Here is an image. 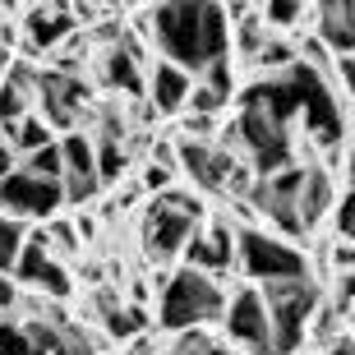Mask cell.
<instances>
[{"instance_id": "1", "label": "cell", "mask_w": 355, "mask_h": 355, "mask_svg": "<svg viewBox=\"0 0 355 355\" xmlns=\"http://www.w3.org/2000/svg\"><path fill=\"white\" fill-rule=\"evenodd\" d=\"M148 28L166 51V65H175L180 74L226 60L231 46V24L222 5H157L148 10Z\"/></svg>"}, {"instance_id": "2", "label": "cell", "mask_w": 355, "mask_h": 355, "mask_svg": "<svg viewBox=\"0 0 355 355\" xmlns=\"http://www.w3.org/2000/svg\"><path fill=\"white\" fill-rule=\"evenodd\" d=\"M263 309H268V342H272V355H291L300 351L304 328L318 309V286L304 277V282H277V286H263Z\"/></svg>"}, {"instance_id": "3", "label": "cell", "mask_w": 355, "mask_h": 355, "mask_svg": "<svg viewBox=\"0 0 355 355\" xmlns=\"http://www.w3.org/2000/svg\"><path fill=\"white\" fill-rule=\"evenodd\" d=\"M203 217V203L194 194H180V189H166L148 203V217H144V250L153 259H175V254L194 240V226Z\"/></svg>"}, {"instance_id": "4", "label": "cell", "mask_w": 355, "mask_h": 355, "mask_svg": "<svg viewBox=\"0 0 355 355\" xmlns=\"http://www.w3.org/2000/svg\"><path fill=\"white\" fill-rule=\"evenodd\" d=\"M286 83H291L295 116L304 120V130L314 134L323 148H337L342 134H346V120H342V111H337V92H332V83L323 79V74H314L304 60H295V65L286 69Z\"/></svg>"}, {"instance_id": "5", "label": "cell", "mask_w": 355, "mask_h": 355, "mask_svg": "<svg viewBox=\"0 0 355 355\" xmlns=\"http://www.w3.org/2000/svg\"><path fill=\"white\" fill-rule=\"evenodd\" d=\"M236 254H240V268H245L254 282H263V286H277V282H304V277H309L304 254L295 250V245H286V240L259 231V226L236 231Z\"/></svg>"}, {"instance_id": "6", "label": "cell", "mask_w": 355, "mask_h": 355, "mask_svg": "<svg viewBox=\"0 0 355 355\" xmlns=\"http://www.w3.org/2000/svg\"><path fill=\"white\" fill-rule=\"evenodd\" d=\"M226 300H222V286L203 272H175L162 291V328H198V323H212L222 318Z\"/></svg>"}, {"instance_id": "7", "label": "cell", "mask_w": 355, "mask_h": 355, "mask_svg": "<svg viewBox=\"0 0 355 355\" xmlns=\"http://www.w3.org/2000/svg\"><path fill=\"white\" fill-rule=\"evenodd\" d=\"M236 134H240V144L250 148V157H254V166H259L263 180H272L277 171L291 166V134H286L282 120L263 116V111H254V106H240Z\"/></svg>"}, {"instance_id": "8", "label": "cell", "mask_w": 355, "mask_h": 355, "mask_svg": "<svg viewBox=\"0 0 355 355\" xmlns=\"http://www.w3.org/2000/svg\"><path fill=\"white\" fill-rule=\"evenodd\" d=\"M180 166L194 175L198 189H208V194H226V189H245V171H240L231 153L212 144H194V139H184L180 144Z\"/></svg>"}, {"instance_id": "9", "label": "cell", "mask_w": 355, "mask_h": 355, "mask_svg": "<svg viewBox=\"0 0 355 355\" xmlns=\"http://www.w3.org/2000/svg\"><path fill=\"white\" fill-rule=\"evenodd\" d=\"M222 323H226V337L240 342V346H250V355H272V342H268V309H263V295L254 286L231 295V304L222 309Z\"/></svg>"}, {"instance_id": "10", "label": "cell", "mask_w": 355, "mask_h": 355, "mask_svg": "<svg viewBox=\"0 0 355 355\" xmlns=\"http://www.w3.org/2000/svg\"><path fill=\"white\" fill-rule=\"evenodd\" d=\"M65 203L55 180H37L28 171H10L0 180V208H10L14 217H51Z\"/></svg>"}, {"instance_id": "11", "label": "cell", "mask_w": 355, "mask_h": 355, "mask_svg": "<svg viewBox=\"0 0 355 355\" xmlns=\"http://www.w3.org/2000/svg\"><path fill=\"white\" fill-rule=\"evenodd\" d=\"M60 162H65V175H60V194L69 203H88L97 194V166H92V139L88 134H65L60 139Z\"/></svg>"}, {"instance_id": "12", "label": "cell", "mask_w": 355, "mask_h": 355, "mask_svg": "<svg viewBox=\"0 0 355 355\" xmlns=\"http://www.w3.org/2000/svg\"><path fill=\"white\" fill-rule=\"evenodd\" d=\"M37 92H42V106H46V116H42V125H46V130H51V125L69 130V125L79 120L83 102H88V83L65 79V74H42V79H37Z\"/></svg>"}, {"instance_id": "13", "label": "cell", "mask_w": 355, "mask_h": 355, "mask_svg": "<svg viewBox=\"0 0 355 355\" xmlns=\"http://www.w3.org/2000/svg\"><path fill=\"white\" fill-rule=\"evenodd\" d=\"M184 263H189V272H203V277L226 272L236 263V231L226 222H212L208 236H194L184 245Z\"/></svg>"}, {"instance_id": "14", "label": "cell", "mask_w": 355, "mask_h": 355, "mask_svg": "<svg viewBox=\"0 0 355 355\" xmlns=\"http://www.w3.org/2000/svg\"><path fill=\"white\" fill-rule=\"evenodd\" d=\"M74 14H69V5H33V10H24V37L33 51H51V46H60V42L74 33Z\"/></svg>"}, {"instance_id": "15", "label": "cell", "mask_w": 355, "mask_h": 355, "mask_svg": "<svg viewBox=\"0 0 355 355\" xmlns=\"http://www.w3.org/2000/svg\"><path fill=\"white\" fill-rule=\"evenodd\" d=\"M318 42L328 51H337L342 60H351V46H355V5L351 0L318 5Z\"/></svg>"}, {"instance_id": "16", "label": "cell", "mask_w": 355, "mask_h": 355, "mask_svg": "<svg viewBox=\"0 0 355 355\" xmlns=\"http://www.w3.org/2000/svg\"><path fill=\"white\" fill-rule=\"evenodd\" d=\"M332 208V180L328 171H318V166H304L300 175V194H295V217H300V231L318 226V217Z\"/></svg>"}, {"instance_id": "17", "label": "cell", "mask_w": 355, "mask_h": 355, "mask_svg": "<svg viewBox=\"0 0 355 355\" xmlns=\"http://www.w3.org/2000/svg\"><path fill=\"white\" fill-rule=\"evenodd\" d=\"M102 79L111 83V88L120 92H144V69H139V51L134 46H111V51L102 55Z\"/></svg>"}, {"instance_id": "18", "label": "cell", "mask_w": 355, "mask_h": 355, "mask_svg": "<svg viewBox=\"0 0 355 355\" xmlns=\"http://www.w3.org/2000/svg\"><path fill=\"white\" fill-rule=\"evenodd\" d=\"M184 97H189V74H180L175 65L162 60L153 69V116H166V111H180Z\"/></svg>"}, {"instance_id": "19", "label": "cell", "mask_w": 355, "mask_h": 355, "mask_svg": "<svg viewBox=\"0 0 355 355\" xmlns=\"http://www.w3.org/2000/svg\"><path fill=\"white\" fill-rule=\"evenodd\" d=\"M28 83H33L28 69H14L10 79H5V88H0V125H5V134L28 116V92H33Z\"/></svg>"}, {"instance_id": "20", "label": "cell", "mask_w": 355, "mask_h": 355, "mask_svg": "<svg viewBox=\"0 0 355 355\" xmlns=\"http://www.w3.org/2000/svg\"><path fill=\"white\" fill-rule=\"evenodd\" d=\"M254 198L263 203V212H268V222L282 231V236H304L300 231V217H295V198H286V194H272L268 184H259L254 189Z\"/></svg>"}, {"instance_id": "21", "label": "cell", "mask_w": 355, "mask_h": 355, "mask_svg": "<svg viewBox=\"0 0 355 355\" xmlns=\"http://www.w3.org/2000/svg\"><path fill=\"white\" fill-rule=\"evenodd\" d=\"M92 166H97V184H116L130 166V153L120 148V134L102 139V144H92Z\"/></svg>"}, {"instance_id": "22", "label": "cell", "mask_w": 355, "mask_h": 355, "mask_svg": "<svg viewBox=\"0 0 355 355\" xmlns=\"http://www.w3.org/2000/svg\"><path fill=\"white\" fill-rule=\"evenodd\" d=\"M5 144H10V148H19V153H28V157H33L37 148H46V144H51V130L42 125V116H24V120H19V125L10 130V139H5Z\"/></svg>"}, {"instance_id": "23", "label": "cell", "mask_w": 355, "mask_h": 355, "mask_svg": "<svg viewBox=\"0 0 355 355\" xmlns=\"http://www.w3.org/2000/svg\"><path fill=\"white\" fill-rule=\"evenodd\" d=\"M24 171H28V175H37V180H55V184H60V175H65V162H60V144L37 148V153L28 157Z\"/></svg>"}, {"instance_id": "24", "label": "cell", "mask_w": 355, "mask_h": 355, "mask_svg": "<svg viewBox=\"0 0 355 355\" xmlns=\"http://www.w3.org/2000/svg\"><path fill=\"white\" fill-rule=\"evenodd\" d=\"M19 245H24V226L0 212V272H14V259H19Z\"/></svg>"}, {"instance_id": "25", "label": "cell", "mask_w": 355, "mask_h": 355, "mask_svg": "<svg viewBox=\"0 0 355 355\" xmlns=\"http://www.w3.org/2000/svg\"><path fill=\"white\" fill-rule=\"evenodd\" d=\"M33 286H37L42 295H51V300H65V295H69V272L55 263V259H46V263H42V272L33 277Z\"/></svg>"}, {"instance_id": "26", "label": "cell", "mask_w": 355, "mask_h": 355, "mask_svg": "<svg viewBox=\"0 0 355 355\" xmlns=\"http://www.w3.org/2000/svg\"><path fill=\"white\" fill-rule=\"evenodd\" d=\"M106 332H111V337L144 332V309H111V314H106Z\"/></svg>"}, {"instance_id": "27", "label": "cell", "mask_w": 355, "mask_h": 355, "mask_svg": "<svg viewBox=\"0 0 355 355\" xmlns=\"http://www.w3.org/2000/svg\"><path fill=\"white\" fill-rule=\"evenodd\" d=\"M254 60H263L268 69H291L295 60H300V51H295V46H286V42H263V51L254 55Z\"/></svg>"}, {"instance_id": "28", "label": "cell", "mask_w": 355, "mask_h": 355, "mask_svg": "<svg viewBox=\"0 0 355 355\" xmlns=\"http://www.w3.org/2000/svg\"><path fill=\"white\" fill-rule=\"evenodd\" d=\"M300 5H295V0H272V5H263V10H259V24H277V28H286V24H295V19H300Z\"/></svg>"}, {"instance_id": "29", "label": "cell", "mask_w": 355, "mask_h": 355, "mask_svg": "<svg viewBox=\"0 0 355 355\" xmlns=\"http://www.w3.org/2000/svg\"><path fill=\"white\" fill-rule=\"evenodd\" d=\"M184 102H189V116H217V111H222V97H217V92H208V88H203V83H198V88H189V97H184Z\"/></svg>"}, {"instance_id": "30", "label": "cell", "mask_w": 355, "mask_h": 355, "mask_svg": "<svg viewBox=\"0 0 355 355\" xmlns=\"http://www.w3.org/2000/svg\"><path fill=\"white\" fill-rule=\"evenodd\" d=\"M28 351V337L19 323H0V355H24Z\"/></svg>"}, {"instance_id": "31", "label": "cell", "mask_w": 355, "mask_h": 355, "mask_svg": "<svg viewBox=\"0 0 355 355\" xmlns=\"http://www.w3.org/2000/svg\"><path fill=\"white\" fill-rule=\"evenodd\" d=\"M203 88L208 92H217V97H231V65H226V60H217V65H208V83H203Z\"/></svg>"}, {"instance_id": "32", "label": "cell", "mask_w": 355, "mask_h": 355, "mask_svg": "<svg viewBox=\"0 0 355 355\" xmlns=\"http://www.w3.org/2000/svg\"><path fill=\"white\" fill-rule=\"evenodd\" d=\"M144 189H153V194H166V189H171V166H162V162H148Z\"/></svg>"}, {"instance_id": "33", "label": "cell", "mask_w": 355, "mask_h": 355, "mask_svg": "<svg viewBox=\"0 0 355 355\" xmlns=\"http://www.w3.org/2000/svg\"><path fill=\"white\" fill-rule=\"evenodd\" d=\"M337 231H342V240L351 245V231H355V212H351V194H342V203H337Z\"/></svg>"}, {"instance_id": "34", "label": "cell", "mask_w": 355, "mask_h": 355, "mask_svg": "<svg viewBox=\"0 0 355 355\" xmlns=\"http://www.w3.org/2000/svg\"><path fill=\"white\" fill-rule=\"evenodd\" d=\"M10 171H14V148L5 144V134H0V180H5Z\"/></svg>"}, {"instance_id": "35", "label": "cell", "mask_w": 355, "mask_h": 355, "mask_svg": "<svg viewBox=\"0 0 355 355\" xmlns=\"http://www.w3.org/2000/svg\"><path fill=\"white\" fill-rule=\"evenodd\" d=\"M14 300H19V291H14V282H5V272H0V309H14Z\"/></svg>"}, {"instance_id": "36", "label": "cell", "mask_w": 355, "mask_h": 355, "mask_svg": "<svg viewBox=\"0 0 355 355\" xmlns=\"http://www.w3.org/2000/svg\"><path fill=\"white\" fill-rule=\"evenodd\" d=\"M46 240H60V250H79V245H74V231H69V226H55V231H51Z\"/></svg>"}, {"instance_id": "37", "label": "cell", "mask_w": 355, "mask_h": 355, "mask_svg": "<svg viewBox=\"0 0 355 355\" xmlns=\"http://www.w3.org/2000/svg\"><path fill=\"white\" fill-rule=\"evenodd\" d=\"M328 355H355V351H351V337H346V332H342V337H337V342L328 346Z\"/></svg>"}, {"instance_id": "38", "label": "cell", "mask_w": 355, "mask_h": 355, "mask_svg": "<svg viewBox=\"0 0 355 355\" xmlns=\"http://www.w3.org/2000/svg\"><path fill=\"white\" fill-rule=\"evenodd\" d=\"M332 259H337V263H342L346 272H351V245H346V240H342V245H337V250H332Z\"/></svg>"}, {"instance_id": "39", "label": "cell", "mask_w": 355, "mask_h": 355, "mask_svg": "<svg viewBox=\"0 0 355 355\" xmlns=\"http://www.w3.org/2000/svg\"><path fill=\"white\" fill-rule=\"evenodd\" d=\"M203 355H231V351H226V346H208V351H203Z\"/></svg>"}, {"instance_id": "40", "label": "cell", "mask_w": 355, "mask_h": 355, "mask_svg": "<svg viewBox=\"0 0 355 355\" xmlns=\"http://www.w3.org/2000/svg\"><path fill=\"white\" fill-rule=\"evenodd\" d=\"M24 355H46V351H37V346H28V351H24Z\"/></svg>"}]
</instances>
